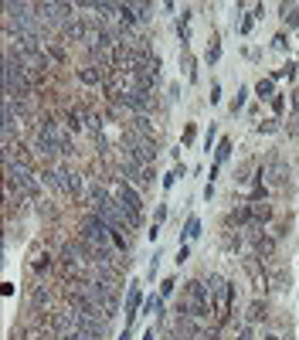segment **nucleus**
<instances>
[{"label": "nucleus", "mask_w": 299, "mask_h": 340, "mask_svg": "<svg viewBox=\"0 0 299 340\" xmlns=\"http://www.w3.org/2000/svg\"><path fill=\"white\" fill-rule=\"evenodd\" d=\"M201 235V221L197 218H187V225H184V231H180V238H197Z\"/></svg>", "instance_id": "nucleus-17"}, {"label": "nucleus", "mask_w": 299, "mask_h": 340, "mask_svg": "<svg viewBox=\"0 0 299 340\" xmlns=\"http://www.w3.org/2000/svg\"><path fill=\"white\" fill-rule=\"evenodd\" d=\"M238 340H252V330L245 326V330H242V337H238Z\"/></svg>", "instance_id": "nucleus-32"}, {"label": "nucleus", "mask_w": 299, "mask_h": 340, "mask_svg": "<svg viewBox=\"0 0 299 340\" xmlns=\"http://www.w3.org/2000/svg\"><path fill=\"white\" fill-rule=\"evenodd\" d=\"M143 310L150 313V316H160V313H163V303H160V296H150L146 303H143Z\"/></svg>", "instance_id": "nucleus-18"}, {"label": "nucleus", "mask_w": 299, "mask_h": 340, "mask_svg": "<svg viewBox=\"0 0 299 340\" xmlns=\"http://www.w3.org/2000/svg\"><path fill=\"white\" fill-rule=\"evenodd\" d=\"M248 214H252V221H262V225H265V221L272 218V208H269V204H258V201H252Z\"/></svg>", "instance_id": "nucleus-12"}, {"label": "nucleus", "mask_w": 299, "mask_h": 340, "mask_svg": "<svg viewBox=\"0 0 299 340\" xmlns=\"http://www.w3.org/2000/svg\"><path fill=\"white\" fill-rule=\"evenodd\" d=\"M245 96H248V89H242V92L235 96V102H231V113H238V109L245 106Z\"/></svg>", "instance_id": "nucleus-22"}, {"label": "nucleus", "mask_w": 299, "mask_h": 340, "mask_svg": "<svg viewBox=\"0 0 299 340\" xmlns=\"http://www.w3.org/2000/svg\"><path fill=\"white\" fill-rule=\"evenodd\" d=\"M61 177H65V191L68 194H82V174L71 167H61Z\"/></svg>", "instance_id": "nucleus-7"}, {"label": "nucleus", "mask_w": 299, "mask_h": 340, "mask_svg": "<svg viewBox=\"0 0 299 340\" xmlns=\"http://www.w3.org/2000/svg\"><path fill=\"white\" fill-rule=\"evenodd\" d=\"M17 58H21V65H24V71H28L31 78L44 75V68H48V55H44V48H17Z\"/></svg>", "instance_id": "nucleus-4"}, {"label": "nucleus", "mask_w": 299, "mask_h": 340, "mask_svg": "<svg viewBox=\"0 0 299 340\" xmlns=\"http://www.w3.org/2000/svg\"><path fill=\"white\" fill-rule=\"evenodd\" d=\"M275 129V119H265V123H258V133H272Z\"/></svg>", "instance_id": "nucleus-28"}, {"label": "nucleus", "mask_w": 299, "mask_h": 340, "mask_svg": "<svg viewBox=\"0 0 299 340\" xmlns=\"http://www.w3.org/2000/svg\"><path fill=\"white\" fill-rule=\"evenodd\" d=\"M208 289H211V299H214V310L221 313V316H225V313L231 310V299H235V283H225V279H221V276H211V279H208Z\"/></svg>", "instance_id": "nucleus-3"}, {"label": "nucleus", "mask_w": 299, "mask_h": 340, "mask_svg": "<svg viewBox=\"0 0 299 340\" xmlns=\"http://www.w3.org/2000/svg\"><path fill=\"white\" fill-rule=\"evenodd\" d=\"M163 218H167V204H157V211H153V225L163 221Z\"/></svg>", "instance_id": "nucleus-25"}, {"label": "nucleus", "mask_w": 299, "mask_h": 340, "mask_svg": "<svg viewBox=\"0 0 299 340\" xmlns=\"http://www.w3.org/2000/svg\"><path fill=\"white\" fill-rule=\"evenodd\" d=\"M272 109H275V113H282V109H285V99H282V96H275V99H272Z\"/></svg>", "instance_id": "nucleus-30"}, {"label": "nucleus", "mask_w": 299, "mask_h": 340, "mask_svg": "<svg viewBox=\"0 0 299 340\" xmlns=\"http://www.w3.org/2000/svg\"><path fill=\"white\" fill-rule=\"evenodd\" d=\"M258 320H265V303L255 299L252 306H248V323H258Z\"/></svg>", "instance_id": "nucleus-16"}, {"label": "nucleus", "mask_w": 299, "mask_h": 340, "mask_svg": "<svg viewBox=\"0 0 299 340\" xmlns=\"http://www.w3.org/2000/svg\"><path fill=\"white\" fill-rule=\"evenodd\" d=\"M187 255H190V252H187V245H180V248H177V259H173V262L180 266V262H187Z\"/></svg>", "instance_id": "nucleus-29"}, {"label": "nucleus", "mask_w": 299, "mask_h": 340, "mask_svg": "<svg viewBox=\"0 0 299 340\" xmlns=\"http://www.w3.org/2000/svg\"><path fill=\"white\" fill-rule=\"evenodd\" d=\"M272 289H279V293H285V289H289V286H292V272L289 269H275L272 272Z\"/></svg>", "instance_id": "nucleus-9"}, {"label": "nucleus", "mask_w": 299, "mask_h": 340, "mask_svg": "<svg viewBox=\"0 0 299 340\" xmlns=\"http://www.w3.org/2000/svg\"><path fill=\"white\" fill-rule=\"evenodd\" d=\"M119 340H129V330H126V333H123V337H119Z\"/></svg>", "instance_id": "nucleus-35"}, {"label": "nucleus", "mask_w": 299, "mask_h": 340, "mask_svg": "<svg viewBox=\"0 0 299 340\" xmlns=\"http://www.w3.org/2000/svg\"><path fill=\"white\" fill-rule=\"evenodd\" d=\"M272 44H275L279 51H285V48H289V38H285V34H275V38H272Z\"/></svg>", "instance_id": "nucleus-23"}, {"label": "nucleus", "mask_w": 299, "mask_h": 340, "mask_svg": "<svg viewBox=\"0 0 299 340\" xmlns=\"http://www.w3.org/2000/svg\"><path fill=\"white\" fill-rule=\"evenodd\" d=\"M48 303H51L48 286H34V289H31V306H34V310H41V306H48Z\"/></svg>", "instance_id": "nucleus-10"}, {"label": "nucleus", "mask_w": 299, "mask_h": 340, "mask_svg": "<svg viewBox=\"0 0 299 340\" xmlns=\"http://www.w3.org/2000/svg\"><path fill=\"white\" fill-rule=\"evenodd\" d=\"M140 286H129V296H126V323L136 316V306H140Z\"/></svg>", "instance_id": "nucleus-11"}, {"label": "nucleus", "mask_w": 299, "mask_h": 340, "mask_svg": "<svg viewBox=\"0 0 299 340\" xmlns=\"http://www.w3.org/2000/svg\"><path fill=\"white\" fill-rule=\"evenodd\" d=\"M255 96L258 99H275V92H272V78H258V85H255Z\"/></svg>", "instance_id": "nucleus-15"}, {"label": "nucleus", "mask_w": 299, "mask_h": 340, "mask_svg": "<svg viewBox=\"0 0 299 340\" xmlns=\"http://www.w3.org/2000/svg\"><path fill=\"white\" fill-rule=\"evenodd\" d=\"M113 198L123 204V211H126V214H140L143 201H140V194H136L129 184H116V194H113Z\"/></svg>", "instance_id": "nucleus-5"}, {"label": "nucleus", "mask_w": 299, "mask_h": 340, "mask_svg": "<svg viewBox=\"0 0 299 340\" xmlns=\"http://www.w3.org/2000/svg\"><path fill=\"white\" fill-rule=\"evenodd\" d=\"M173 286H177L173 279H163V283H160V293H163V296H170V293H173Z\"/></svg>", "instance_id": "nucleus-26"}, {"label": "nucleus", "mask_w": 299, "mask_h": 340, "mask_svg": "<svg viewBox=\"0 0 299 340\" xmlns=\"http://www.w3.org/2000/svg\"><path fill=\"white\" fill-rule=\"evenodd\" d=\"M143 340H157V337H153V330H146V333H143Z\"/></svg>", "instance_id": "nucleus-33"}, {"label": "nucleus", "mask_w": 299, "mask_h": 340, "mask_svg": "<svg viewBox=\"0 0 299 340\" xmlns=\"http://www.w3.org/2000/svg\"><path fill=\"white\" fill-rule=\"evenodd\" d=\"M48 51H51V58H55V61H65V51H61V48H58V44H51V48H48Z\"/></svg>", "instance_id": "nucleus-27"}, {"label": "nucleus", "mask_w": 299, "mask_h": 340, "mask_svg": "<svg viewBox=\"0 0 299 340\" xmlns=\"http://www.w3.org/2000/svg\"><path fill=\"white\" fill-rule=\"evenodd\" d=\"M262 177H265L272 187H285L289 184V163H285L279 153H269L265 163H262Z\"/></svg>", "instance_id": "nucleus-2"}, {"label": "nucleus", "mask_w": 299, "mask_h": 340, "mask_svg": "<svg viewBox=\"0 0 299 340\" xmlns=\"http://www.w3.org/2000/svg\"><path fill=\"white\" fill-rule=\"evenodd\" d=\"M218 58H221V44L214 41L211 48H208V61H218Z\"/></svg>", "instance_id": "nucleus-24"}, {"label": "nucleus", "mask_w": 299, "mask_h": 340, "mask_svg": "<svg viewBox=\"0 0 299 340\" xmlns=\"http://www.w3.org/2000/svg\"><path fill=\"white\" fill-rule=\"evenodd\" d=\"M255 252L258 255H272L275 252V241H272L269 235H255Z\"/></svg>", "instance_id": "nucleus-14"}, {"label": "nucleus", "mask_w": 299, "mask_h": 340, "mask_svg": "<svg viewBox=\"0 0 299 340\" xmlns=\"http://www.w3.org/2000/svg\"><path fill=\"white\" fill-rule=\"evenodd\" d=\"M292 102H296V113H299V92H292Z\"/></svg>", "instance_id": "nucleus-34"}, {"label": "nucleus", "mask_w": 299, "mask_h": 340, "mask_svg": "<svg viewBox=\"0 0 299 340\" xmlns=\"http://www.w3.org/2000/svg\"><path fill=\"white\" fill-rule=\"evenodd\" d=\"M177 177H184V167H173L170 174H167V177H163V187H167V191H170V187L177 184Z\"/></svg>", "instance_id": "nucleus-19"}, {"label": "nucleus", "mask_w": 299, "mask_h": 340, "mask_svg": "<svg viewBox=\"0 0 299 340\" xmlns=\"http://www.w3.org/2000/svg\"><path fill=\"white\" fill-rule=\"evenodd\" d=\"M279 11H282V21L289 28H299V4H282Z\"/></svg>", "instance_id": "nucleus-13"}, {"label": "nucleus", "mask_w": 299, "mask_h": 340, "mask_svg": "<svg viewBox=\"0 0 299 340\" xmlns=\"http://www.w3.org/2000/svg\"><path fill=\"white\" fill-rule=\"evenodd\" d=\"M133 11H136L140 21H150V11H153V7H150V4H133Z\"/></svg>", "instance_id": "nucleus-21"}, {"label": "nucleus", "mask_w": 299, "mask_h": 340, "mask_svg": "<svg viewBox=\"0 0 299 340\" xmlns=\"http://www.w3.org/2000/svg\"><path fill=\"white\" fill-rule=\"evenodd\" d=\"M228 156H231V140H221L218 143V163H225Z\"/></svg>", "instance_id": "nucleus-20"}, {"label": "nucleus", "mask_w": 299, "mask_h": 340, "mask_svg": "<svg viewBox=\"0 0 299 340\" xmlns=\"http://www.w3.org/2000/svg\"><path fill=\"white\" fill-rule=\"evenodd\" d=\"M82 238L92 241V245H99V248H109V241H113V228L106 225L99 214H88L85 221H82Z\"/></svg>", "instance_id": "nucleus-1"}, {"label": "nucleus", "mask_w": 299, "mask_h": 340, "mask_svg": "<svg viewBox=\"0 0 299 340\" xmlns=\"http://www.w3.org/2000/svg\"><path fill=\"white\" fill-rule=\"evenodd\" d=\"M78 78L85 85H99V82H106V71L95 68V65H85V68H78Z\"/></svg>", "instance_id": "nucleus-8"}, {"label": "nucleus", "mask_w": 299, "mask_h": 340, "mask_svg": "<svg viewBox=\"0 0 299 340\" xmlns=\"http://www.w3.org/2000/svg\"><path fill=\"white\" fill-rule=\"evenodd\" d=\"M211 102H221V85H211Z\"/></svg>", "instance_id": "nucleus-31"}, {"label": "nucleus", "mask_w": 299, "mask_h": 340, "mask_svg": "<svg viewBox=\"0 0 299 340\" xmlns=\"http://www.w3.org/2000/svg\"><path fill=\"white\" fill-rule=\"evenodd\" d=\"M245 272H248V279H252V286H255L258 293H265V286H269V276L258 269V259L252 255V259H245Z\"/></svg>", "instance_id": "nucleus-6"}, {"label": "nucleus", "mask_w": 299, "mask_h": 340, "mask_svg": "<svg viewBox=\"0 0 299 340\" xmlns=\"http://www.w3.org/2000/svg\"><path fill=\"white\" fill-rule=\"evenodd\" d=\"M262 340H279V337H272V333H269V337H262Z\"/></svg>", "instance_id": "nucleus-36"}]
</instances>
